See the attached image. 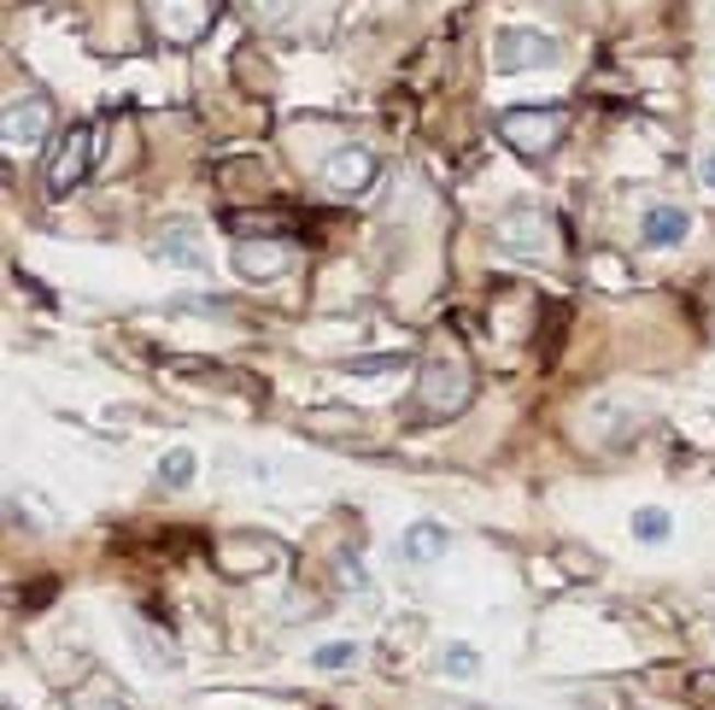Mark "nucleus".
Returning a JSON list of instances; mask_svg holds the SVG:
<instances>
[{"label":"nucleus","instance_id":"nucleus-1","mask_svg":"<svg viewBox=\"0 0 715 710\" xmlns=\"http://www.w3.org/2000/svg\"><path fill=\"white\" fill-rule=\"evenodd\" d=\"M475 399V370L464 352H429L417 370V399H411V417L417 422H452L457 412H469Z\"/></svg>","mask_w":715,"mask_h":710},{"label":"nucleus","instance_id":"nucleus-2","mask_svg":"<svg viewBox=\"0 0 715 710\" xmlns=\"http://www.w3.org/2000/svg\"><path fill=\"white\" fill-rule=\"evenodd\" d=\"M492 129H499V142L517 159H546L552 147L564 142L569 112L564 106H504L499 117H492Z\"/></svg>","mask_w":715,"mask_h":710},{"label":"nucleus","instance_id":"nucleus-3","mask_svg":"<svg viewBox=\"0 0 715 710\" xmlns=\"http://www.w3.org/2000/svg\"><path fill=\"white\" fill-rule=\"evenodd\" d=\"M94 142H100V129L89 124V117H82V124H65L54 159H47V194H54V200H65L77 182H89V171H94Z\"/></svg>","mask_w":715,"mask_h":710},{"label":"nucleus","instance_id":"nucleus-4","mask_svg":"<svg viewBox=\"0 0 715 710\" xmlns=\"http://www.w3.org/2000/svg\"><path fill=\"white\" fill-rule=\"evenodd\" d=\"M564 59V47H557V36H546V30H522L510 24L492 36V71L504 77H522V71H546V65Z\"/></svg>","mask_w":715,"mask_h":710},{"label":"nucleus","instance_id":"nucleus-5","mask_svg":"<svg viewBox=\"0 0 715 710\" xmlns=\"http://www.w3.org/2000/svg\"><path fill=\"white\" fill-rule=\"evenodd\" d=\"M492 235H499V247L517 252V259H546L552 241H557V224H552L546 206H510Z\"/></svg>","mask_w":715,"mask_h":710},{"label":"nucleus","instance_id":"nucleus-6","mask_svg":"<svg viewBox=\"0 0 715 710\" xmlns=\"http://www.w3.org/2000/svg\"><path fill=\"white\" fill-rule=\"evenodd\" d=\"M376 177H382V159L370 154V147H334V154L322 159V189L329 194H364Z\"/></svg>","mask_w":715,"mask_h":710},{"label":"nucleus","instance_id":"nucleus-7","mask_svg":"<svg viewBox=\"0 0 715 710\" xmlns=\"http://www.w3.org/2000/svg\"><path fill=\"white\" fill-rule=\"evenodd\" d=\"M47 129H54V100L47 94H19L0 117V135H7V147H42Z\"/></svg>","mask_w":715,"mask_h":710},{"label":"nucleus","instance_id":"nucleus-8","mask_svg":"<svg viewBox=\"0 0 715 710\" xmlns=\"http://www.w3.org/2000/svg\"><path fill=\"white\" fill-rule=\"evenodd\" d=\"M152 19H159V36L170 42V47H189V42H200L212 30V0H159L152 7Z\"/></svg>","mask_w":715,"mask_h":710},{"label":"nucleus","instance_id":"nucleus-9","mask_svg":"<svg viewBox=\"0 0 715 710\" xmlns=\"http://www.w3.org/2000/svg\"><path fill=\"white\" fill-rule=\"evenodd\" d=\"M152 259H164L177 270H212V252H206V241H200V229L189 224V217L159 224V235H152Z\"/></svg>","mask_w":715,"mask_h":710},{"label":"nucleus","instance_id":"nucleus-10","mask_svg":"<svg viewBox=\"0 0 715 710\" xmlns=\"http://www.w3.org/2000/svg\"><path fill=\"white\" fill-rule=\"evenodd\" d=\"M217 564H224V576H259V570L287 564V552L264 534H229L224 546H217Z\"/></svg>","mask_w":715,"mask_h":710},{"label":"nucleus","instance_id":"nucleus-11","mask_svg":"<svg viewBox=\"0 0 715 710\" xmlns=\"http://www.w3.org/2000/svg\"><path fill=\"white\" fill-rule=\"evenodd\" d=\"M287 264H294V241H282V235L235 247V277H247V282H276Z\"/></svg>","mask_w":715,"mask_h":710},{"label":"nucleus","instance_id":"nucleus-12","mask_svg":"<svg viewBox=\"0 0 715 710\" xmlns=\"http://www.w3.org/2000/svg\"><path fill=\"white\" fill-rule=\"evenodd\" d=\"M305 435H317V441H340V447H358L370 435V417L364 412H340V405H317V412H305Z\"/></svg>","mask_w":715,"mask_h":710},{"label":"nucleus","instance_id":"nucleus-13","mask_svg":"<svg viewBox=\"0 0 715 710\" xmlns=\"http://www.w3.org/2000/svg\"><path fill=\"white\" fill-rule=\"evenodd\" d=\"M446 552H452V529H446V522H434V517H422V522H411V529L399 534V557H405V564H440Z\"/></svg>","mask_w":715,"mask_h":710},{"label":"nucleus","instance_id":"nucleus-14","mask_svg":"<svg viewBox=\"0 0 715 710\" xmlns=\"http://www.w3.org/2000/svg\"><path fill=\"white\" fill-rule=\"evenodd\" d=\"M686 229H692L686 206H651V212H645V224H639V241L645 247H680V241H686Z\"/></svg>","mask_w":715,"mask_h":710},{"label":"nucleus","instance_id":"nucleus-15","mask_svg":"<svg viewBox=\"0 0 715 710\" xmlns=\"http://www.w3.org/2000/svg\"><path fill=\"white\" fill-rule=\"evenodd\" d=\"M129 634H135V646L147 652V664H152V669H177V664H182V657H177V640H170V634H152L147 622H135Z\"/></svg>","mask_w":715,"mask_h":710},{"label":"nucleus","instance_id":"nucleus-16","mask_svg":"<svg viewBox=\"0 0 715 710\" xmlns=\"http://www.w3.org/2000/svg\"><path fill=\"white\" fill-rule=\"evenodd\" d=\"M440 675H452V681H469V675H481V652L457 640V646L440 652Z\"/></svg>","mask_w":715,"mask_h":710},{"label":"nucleus","instance_id":"nucleus-17","mask_svg":"<svg viewBox=\"0 0 715 710\" xmlns=\"http://www.w3.org/2000/svg\"><path fill=\"white\" fill-rule=\"evenodd\" d=\"M189 482H194V452L189 447L164 452L159 459V487H189Z\"/></svg>","mask_w":715,"mask_h":710},{"label":"nucleus","instance_id":"nucleus-18","mask_svg":"<svg viewBox=\"0 0 715 710\" xmlns=\"http://www.w3.org/2000/svg\"><path fill=\"white\" fill-rule=\"evenodd\" d=\"M311 664H317L322 675H340V669H352V664H358V646H352V640H329V646H317V652H311Z\"/></svg>","mask_w":715,"mask_h":710},{"label":"nucleus","instance_id":"nucleus-19","mask_svg":"<svg viewBox=\"0 0 715 710\" xmlns=\"http://www.w3.org/2000/svg\"><path fill=\"white\" fill-rule=\"evenodd\" d=\"M347 376H387V370H405V352H364V359L340 364Z\"/></svg>","mask_w":715,"mask_h":710},{"label":"nucleus","instance_id":"nucleus-20","mask_svg":"<svg viewBox=\"0 0 715 710\" xmlns=\"http://www.w3.org/2000/svg\"><path fill=\"white\" fill-rule=\"evenodd\" d=\"M669 529H674V522H669V511H662V505H645V511L634 517V534L645 540V546H662V540H669Z\"/></svg>","mask_w":715,"mask_h":710},{"label":"nucleus","instance_id":"nucleus-21","mask_svg":"<svg viewBox=\"0 0 715 710\" xmlns=\"http://www.w3.org/2000/svg\"><path fill=\"white\" fill-rule=\"evenodd\" d=\"M65 710H129V705L117 699V692H112L106 681H94L89 692H71V705H65Z\"/></svg>","mask_w":715,"mask_h":710},{"label":"nucleus","instance_id":"nucleus-22","mask_svg":"<svg viewBox=\"0 0 715 710\" xmlns=\"http://www.w3.org/2000/svg\"><path fill=\"white\" fill-rule=\"evenodd\" d=\"M247 7H252V19H259V24H287L299 12V0H247Z\"/></svg>","mask_w":715,"mask_h":710},{"label":"nucleus","instance_id":"nucleus-23","mask_svg":"<svg viewBox=\"0 0 715 710\" xmlns=\"http://www.w3.org/2000/svg\"><path fill=\"white\" fill-rule=\"evenodd\" d=\"M686 687H692V699H715V675H710V669H697Z\"/></svg>","mask_w":715,"mask_h":710},{"label":"nucleus","instance_id":"nucleus-24","mask_svg":"<svg viewBox=\"0 0 715 710\" xmlns=\"http://www.w3.org/2000/svg\"><path fill=\"white\" fill-rule=\"evenodd\" d=\"M697 177H704L710 189H715V154H704V165H697Z\"/></svg>","mask_w":715,"mask_h":710}]
</instances>
